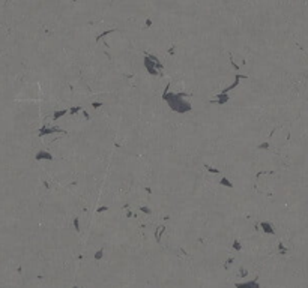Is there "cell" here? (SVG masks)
Listing matches in <instances>:
<instances>
[{"label": "cell", "mask_w": 308, "mask_h": 288, "mask_svg": "<svg viewBox=\"0 0 308 288\" xmlns=\"http://www.w3.org/2000/svg\"><path fill=\"white\" fill-rule=\"evenodd\" d=\"M236 288H260V285L256 281H251V282H245V284H236Z\"/></svg>", "instance_id": "obj_1"}]
</instances>
